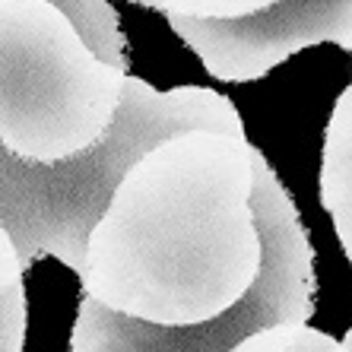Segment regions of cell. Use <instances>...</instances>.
<instances>
[{"mask_svg":"<svg viewBox=\"0 0 352 352\" xmlns=\"http://www.w3.org/2000/svg\"><path fill=\"white\" fill-rule=\"evenodd\" d=\"M184 131L245 137L241 115L226 96L204 86L159 92L140 76H124L121 102L96 146L60 162L19 159L0 146V222L19 267L58 257L82 273L86 238L102 219L124 172L153 146Z\"/></svg>","mask_w":352,"mask_h":352,"instance_id":"obj_1","label":"cell"},{"mask_svg":"<svg viewBox=\"0 0 352 352\" xmlns=\"http://www.w3.org/2000/svg\"><path fill=\"white\" fill-rule=\"evenodd\" d=\"M124 76L51 0H0V146L13 156L60 162L96 146Z\"/></svg>","mask_w":352,"mask_h":352,"instance_id":"obj_2","label":"cell"},{"mask_svg":"<svg viewBox=\"0 0 352 352\" xmlns=\"http://www.w3.org/2000/svg\"><path fill=\"white\" fill-rule=\"evenodd\" d=\"M251 210L261 263L245 295L200 324H149L82 298L70 352H229L267 327H305L314 311V251L289 190L267 159L251 156Z\"/></svg>","mask_w":352,"mask_h":352,"instance_id":"obj_3","label":"cell"},{"mask_svg":"<svg viewBox=\"0 0 352 352\" xmlns=\"http://www.w3.org/2000/svg\"><path fill=\"white\" fill-rule=\"evenodd\" d=\"M168 23L210 76L226 82L261 80L320 41L352 51V0H276L245 16L168 13Z\"/></svg>","mask_w":352,"mask_h":352,"instance_id":"obj_4","label":"cell"},{"mask_svg":"<svg viewBox=\"0 0 352 352\" xmlns=\"http://www.w3.org/2000/svg\"><path fill=\"white\" fill-rule=\"evenodd\" d=\"M320 204L352 263V82L336 98L320 156Z\"/></svg>","mask_w":352,"mask_h":352,"instance_id":"obj_5","label":"cell"},{"mask_svg":"<svg viewBox=\"0 0 352 352\" xmlns=\"http://www.w3.org/2000/svg\"><path fill=\"white\" fill-rule=\"evenodd\" d=\"M51 3L64 10L67 19L76 25V32L82 35V41L89 45V51L98 60L131 74L127 38H124L121 19L108 0H51Z\"/></svg>","mask_w":352,"mask_h":352,"instance_id":"obj_6","label":"cell"},{"mask_svg":"<svg viewBox=\"0 0 352 352\" xmlns=\"http://www.w3.org/2000/svg\"><path fill=\"white\" fill-rule=\"evenodd\" d=\"M25 343V289L23 283L0 292V352H23Z\"/></svg>","mask_w":352,"mask_h":352,"instance_id":"obj_7","label":"cell"},{"mask_svg":"<svg viewBox=\"0 0 352 352\" xmlns=\"http://www.w3.org/2000/svg\"><path fill=\"white\" fill-rule=\"evenodd\" d=\"M305 330H308V324L305 327H267L261 333L241 340L238 346H232L229 352H289L302 343Z\"/></svg>","mask_w":352,"mask_h":352,"instance_id":"obj_8","label":"cell"},{"mask_svg":"<svg viewBox=\"0 0 352 352\" xmlns=\"http://www.w3.org/2000/svg\"><path fill=\"white\" fill-rule=\"evenodd\" d=\"M23 267H19V257H16V248L10 241L3 222H0V292H7L10 286L23 283Z\"/></svg>","mask_w":352,"mask_h":352,"instance_id":"obj_9","label":"cell"},{"mask_svg":"<svg viewBox=\"0 0 352 352\" xmlns=\"http://www.w3.org/2000/svg\"><path fill=\"white\" fill-rule=\"evenodd\" d=\"M336 346V340H330L327 333H320V330H305V336H302V343L295 346V349H289V352H327V349H333Z\"/></svg>","mask_w":352,"mask_h":352,"instance_id":"obj_10","label":"cell"},{"mask_svg":"<svg viewBox=\"0 0 352 352\" xmlns=\"http://www.w3.org/2000/svg\"><path fill=\"white\" fill-rule=\"evenodd\" d=\"M131 3H140V7H159V0H131Z\"/></svg>","mask_w":352,"mask_h":352,"instance_id":"obj_11","label":"cell"},{"mask_svg":"<svg viewBox=\"0 0 352 352\" xmlns=\"http://www.w3.org/2000/svg\"><path fill=\"white\" fill-rule=\"evenodd\" d=\"M327 352H352V349H346V346H343V343H336V346H333V349H327Z\"/></svg>","mask_w":352,"mask_h":352,"instance_id":"obj_12","label":"cell"},{"mask_svg":"<svg viewBox=\"0 0 352 352\" xmlns=\"http://www.w3.org/2000/svg\"><path fill=\"white\" fill-rule=\"evenodd\" d=\"M343 346H346V349H352V330H349V333H346V340H343Z\"/></svg>","mask_w":352,"mask_h":352,"instance_id":"obj_13","label":"cell"}]
</instances>
